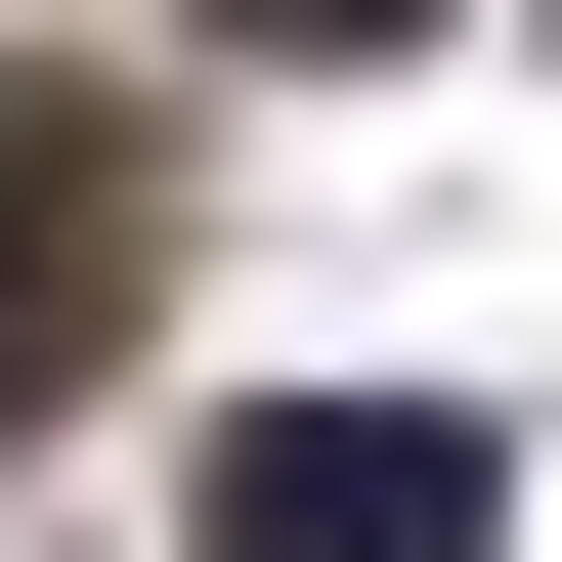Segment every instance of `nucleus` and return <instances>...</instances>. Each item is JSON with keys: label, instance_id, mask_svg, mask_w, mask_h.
Returning a JSON list of instances; mask_svg holds the SVG:
<instances>
[{"label": "nucleus", "instance_id": "1", "mask_svg": "<svg viewBox=\"0 0 562 562\" xmlns=\"http://www.w3.org/2000/svg\"><path fill=\"white\" fill-rule=\"evenodd\" d=\"M216 562H476V432L432 390H260L216 432Z\"/></svg>", "mask_w": 562, "mask_h": 562}, {"label": "nucleus", "instance_id": "3", "mask_svg": "<svg viewBox=\"0 0 562 562\" xmlns=\"http://www.w3.org/2000/svg\"><path fill=\"white\" fill-rule=\"evenodd\" d=\"M260 44H432V0H260Z\"/></svg>", "mask_w": 562, "mask_h": 562}, {"label": "nucleus", "instance_id": "2", "mask_svg": "<svg viewBox=\"0 0 562 562\" xmlns=\"http://www.w3.org/2000/svg\"><path fill=\"white\" fill-rule=\"evenodd\" d=\"M87 347H131V131H87V87H0V432H44Z\"/></svg>", "mask_w": 562, "mask_h": 562}]
</instances>
